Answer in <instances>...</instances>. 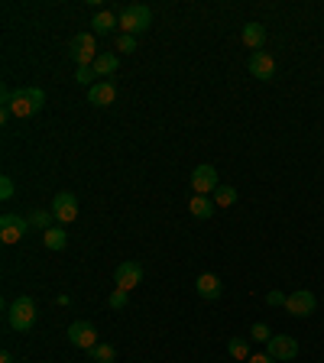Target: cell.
Masks as SVG:
<instances>
[{
	"label": "cell",
	"instance_id": "24",
	"mask_svg": "<svg viewBox=\"0 0 324 363\" xmlns=\"http://www.w3.org/2000/svg\"><path fill=\"white\" fill-rule=\"evenodd\" d=\"M250 337L253 341H259V344H270V337H272V328L266 324V321H256L253 328H250Z\"/></svg>",
	"mask_w": 324,
	"mask_h": 363
},
{
	"label": "cell",
	"instance_id": "1",
	"mask_svg": "<svg viewBox=\"0 0 324 363\" xmlns=\"http://www.w3.org/2000/svg\"><path fill=\"white\" fill-rule=\"evenodd\" d=\"M117 26L127 36H136V32H146L152 26V10L146 7V3H130V7H123L117 17Z\"/></svg>",
	"mask_w": 324,
	"mask_h": 363
},
{
	"label": "cell",
	"instance_id": "31",
	"mask_svg": "<svg viewBox=\"0 0 324 363\" xmlns=\"http://www.w3.org/2000/svg\"><path fill=\"white\" fill-rule=\"evenodd\" d=\"M0 363H13V357H10V351H3V353H0Z\"/></svg>",
	"mask_w": 324,
	"mask_h": 363
},
{
	"label": "cell",
	"instance_id": "11",
	"mask_svg": "<svg viewBox=\"0 0 324 363\" xmlns=\"http://www.w3.org/2000/svg\"><path fill=\"white\" fill-rule=\"evenodd\" d=\"M52 214H55L59 224H72V221L78 217V198L72 192H59L52 198Z\"/></svg>",
	"mask_w": 324,
	"mask_h": 363
},
{
	"label": "cell",
	"instance_id": "8",
	"mask_svg": "<svg viewBox=\"0 0 324 363\" xmlns=\"http://www.w3.org/2000/svg\"><path fill=\"white\" fill-rule=\"evenodd\" d=\"M114 282H117V288L133 292V288L143 282V263H136V259H123V263L114 269Z\"/></svg>",
	"mask_w": 324,
	"mask_h": 363
},
{
	"label": "cell",
	"instance_id": "21",
	"mask_svg": "<svg viewBox=\"0 0 324 363\" xmlns=\"http://www.w3.org/2000/svg\"><path fill=\"white\" fill-rule=\"evenodd\" d=\"M227 353H230L234 360H250V357H253L247 337H230V341H227Z\"/></svg>",
	"mask_w": 324,
	"mask_h": 363
},
{
	"label": "cell",
	"instance_id": "27",
	"mask_svg": "<svg viewBox=\"0 0 324 363\" xmlns=\"http://www.w3.org/2000/svg\"><path fill=\"white\" fill-rule=\"evenodd\" d=\"M117 52H123V55L136 52V36H127V32H120V36H117Z\"/></svg>",
	"mask_w": 324,
	"mask_h": 363
},
{
	"label": "cell",
	"instance_id": "23",
	"mask_svg": "<svg viewBox=\"0 0 324 363\" xmlns=\"http://www.w3.org/2000/svg\"><path fill=\"white\" fill-rule=\"evenodd\" d=\"M91 360L94 363H114L117 360V351H114V347H110V344H97V347H91Z\"/></svg>",
	"mask_w": 324,
	"mask_h": 363
},
{
	"label": "cell",
	"instance_id": "3",
	"mask_svg": "<svg viewBox=\"0 0 324 363\" xmlns=\"http://www.w3.org/2000/svg\"><path fill=\"white\" fill-rule=\"evenodd\" d=\"M45 107V95L39 88H20L17 95H13V104H10V114L13 117H32V114H39Z\"/></svg>",
	"mask_w": 324,
	"mask_h": 363
},
{
	"label": "cell",
	"instance_id": "15",
	"mask_svg": "<svg viewBox=\"0 0 324 363\" xmlns=\"http://www.w3.org/2000/svg\"><path fill=\"white\" fill-rule=\"evenodd\" d=\"M263 43H266V26L263 23H247L243 26V46L253 49V52H263Z\"/></svg>",
	"mask_w": 324,
	"mask_h": 363
},
{
	"label": "cell",
	"instance_id": "25",
	"mask_svg": "<svg viewBox=\"0 0 324 363\" xmlns=\"http://www.w3.org/2000/svg\"><path fill=\"white\" fill-rule=\"evenodd\" d=\"M127 302H130V292L127 288H114V292H110V299H108V305L114 311H123L127 308Z\"/></svg>",
	"mask_w": 324,
	"mask_h": 363
},
{
	"label": "cell",
	"instance_id": "17",
	"mask_svg": "<svg viewBox=\"0 0 324 363\" xmlns=\"http://www.w3.org/2000/svg\"><path fill=\"white\" fill-rule=\"evenodd\" d=\"M120 68V59L114 52H101L94 59V72H97V78H110L114 72Z\"/></svg>",
	"mask_w": 324,
	"mask_h": 363
},
{
	"label": "cell",
	"instance_id": "22",
	"mask_svg": "<svg viewBox=\"0 0 324 363\" xmlns=\"http://www.w3.org/2000/svg\"><path fill=\"white\" fill-rule=\"evenodd\" d=\"M214 204L217 208H230V204H237V188H234V185H217Z\"/></svg>",
	"mask_w": 324,
	"mask_h": 363
},
{
	"label": "cell",
	"instance_id": "12",
	"mask_svg": "<svg viewBox=\"0 0 324 363\" xmlns=\"http://www.w3.org/2000/svg\"><path fill=\"white\" fill-rule=\"evenodd\" d=\"M250 75L259 78V81H272L276 78V59H272L270 52H250Z\"/></svg>",
	"mask_w": 324,
	"mask_h": 363
},
{
	"label": "cell",
	"instance_id": "6",
	"mask_svg": "<svg viewBox=\"0 0 324 363\" xmlns=\"http://www.w3.org/2000/svg\"><path fill=\"white\" fill-rule=\"evenodd\" d=\"M266 353H270L272 360L289 363V360L298 357V341H295L292 334H272L270 344H266Z\"/></svg>",
	"mask_w": 324,
	"mask_h": 363
},
{
	"label": "cell",
	"instance_id": "7",
	"mask_svg": "<svg viewBox=\"0 0 324 363\" xmlns=\"http://www.w3.org/2000/svg\"><path fill=\"white\" fill-rule=\"evenodd\" d=\"M314 308H318V299H314L308 288H298V292H292L289 299H285V311H289L292 318H308V315H314Z\"/></svg>",
	"mask_w": 324,
	"mask_h": 363
},
{
	"label": "cell",
	"instance_id": "14",
	"mask_svg": "<svg viewBox=\"0 0 324 363\" xmlns=\"http://www.w3.org/2000/svg\"><path fill=\"white\" fill-rule=\"evenodd\" d=\"M88 101L94 107H110L117 101V85L114 81H97L94 88H88Z\"/></svg>",
	"mask_w": 324,
	"mask_h": 363
},
{
	"label": "cell",
	"instance_id": "30",
	"mask_svg": "<svg viewBox=\"0 0 324 363\" xmlns=\"http://www.w3.org/2000/svg\"><path fill=\"white\" fill-rule=\"evenodd\" d=\"M247 363H279V360H272L270 353H253V357H250Z\"/></svg>",
	"mask_w": 324,
	"mask_h": 363
},
{
	"label": "cell",
	"instance_id": "13",
	"mask_svg": "<svg viewBox=\"0 0 324 363\" xmlns=\"http://www.w3.org/2000/svg\"><path fill=\"white\" fill-rule=\"evenodd\" d=\"M194 288H198V295L207 302H217L224 295V286H221V279H217L214 273H201V276L194 279Z\"/></svg>",
	"mask_w": 324,
	"mask_h": 363
},
{
	"label": "cell",
	"instance_id": "18",
	"mask_svg": "<svg viewBox=\"0 0 324 363\" xmlns=\"http://www.w3.org/2000/svg\"><path fill=\"white\" fill-rule=\"evenodd\" d=\"M91 26H94L97 36H110V32H114V26H117V17H114L110 10H97L94 20H91Z\"/></svg>",
	"mask_w": 324,
	"mask_h": 363
},
{
	"label": "cell",
	"instance_id": "2",
	"mask_svg": "<svg viewBox=\"0 0 324 363\" xmlns=\"http://www.w3.org/2000/svg\"><path fill=\"white\" fill-rule=\"evenodd\" d=\"M7 324H10L13 331H30L32 324H36V302L30 295H20V299H13L7 305Z\"/></svg>",
	"mask_w": 324,
	"mask_h": 363
},
{
	"label": "cell",
	"instance_id": "28",
	"mask_svg": "<svg viewBox=\"0 0 324 363\" xmlns=\"http://www.w3.org/2000/svg\"><path fill=\"white\" fill-rule=\"evenodd\" d=\"M285 299H289V295H285V292H279V288H272L270 295H266V305H272V308H285Z\"/></svg>",
	"mask_w": 324,
	"mask_h": 363
},
{
	"label": "cell",
	"instance_id": "19",
	"mask_svg": "<svg viewBox=\"0 0 324 363\" xmlns=\"http://www.w3.org/2000/svg\"><path fill=\"white\" fill-rule=\"evenodd\" d=\"M43 244H45V250H65V244H68V234H65V227H49L43 234Z\"/></svg>",
	"mask_w": 324,
	"mask_h": 363
},
{
	"label": "cell",
	"instance_id": "16",
	"mask_svg": "<svg viewBox=\"0 0 324 363\" xmlns=\"http://www.w3.org/2000/svg\"><path fill=\"white\" fill-rule=\"evenodd\" d=\"M188 211H192L198 221H207V217H214L217 204H214V198H207V195H194L192 202H188Z\"/></svg>",
	"mask_w": 324,
	"mask_h": 363
},
{
	"label": "cell",
	"instance_id": "5",
	"mask_svg": "<svg viewBox=\"0 0 324 363\" xmlns=\"http://www.w3.org/2000/svg\"><path fill=\"white\" fill-rule=\"evenodd\" d=\"M26 230H30V217H20V214H13V211H7L0 217V240L7 246L20 244L23 237H26Z\"/></svg>",
	"mask_w": 324,
	"mask_h": 363
},
{
	"label": "cell",
	"instance_id": "4",
	"mask_svg": "<svg viewBox=\"0 0 324 363\" xmlns=\"http://www.w3.org/2000/svg\"><path fill=\"white\" fill-rule=\"evenodd\" d=\"M68 55H72V62H75L78 68L94 65V59L101 55V52H97L94 32H75V36H72V43H68Z\"/></svg>",
	"mask_w": 324,
	"mask_h": 363
},
{
	"label": "cell",
	"instance_id": "26",
	"mask_svg": "<svg viewBox=\"0 0 324 363\" xmlns=\"http://www.w3.org/2000/svg\"><path fill=\"white\" fill-rule=\"evenodd\" d=\"M94 78H97L94 65H85V68H78V72H75V81H78V85H85V88H94L97 85Z\"/></svg>",
	"mask_w": 324,
	"mask_h": 363
},
{
	"label": "cell",
	"instance_id": "9",
	"mask_svg": "<svg viewBox=\"0 0 324 363\" xmlns=\"http://www.w3.org/2000/svg\"><path fill=\"white\" fill-rule=\"evenodd\" d=\"M68 341L75 344V347H81V351H91V347H97V328L91 324V321H72L68 324Z\"/></svg>",
	"mask_w": 324,
	"mask_h": 363
},
{
	"label": "cell",
	"instance_id": "29",
	"mask_svg": "<svg viewBox=\"0 0 324 363\" xmlns=\"http://www.w3.org/2000/svg\"><path fill=\"white\" fill-rule=\"evenodd\" d=\"M0 198H3V202H10V198H13V179H10V175H3V179H0Z\"/></svg>",
	"mask_w": 324,
	"mask_h": 363
},
{
	"label": "cell",
	"instance_id": "10",
	"mask_svg": "<svg viewBox=\"0 0 324 363\" xmlns=\"http://www.w3.org/2000/svg\"><path fill=\"white\" fill-rule=\"evenodd\" d=\"M217 185H221V179H217V169H214V166L201 162V166L192 172V188H194V195H214Z\"/></svg>",
	"mask_w": 324,
	"mask_h": 363
},
{
	"label": "cell",
	"instance_id": "20",
	"mask_svg": "<svg viewBox=\"0 0 324 363\" xmlns=\"http://www.w3.org/2000/svg\"><path fill=\"white\" fill-rule=\"evenodd\" d=\"M52 221H55V214L45 211V208H32L30 211V227H36L39 234H45V230L52 227Z\"/></svg>",
	"mask_w": 324,
	"mask_h": 363
}]
</instances>
